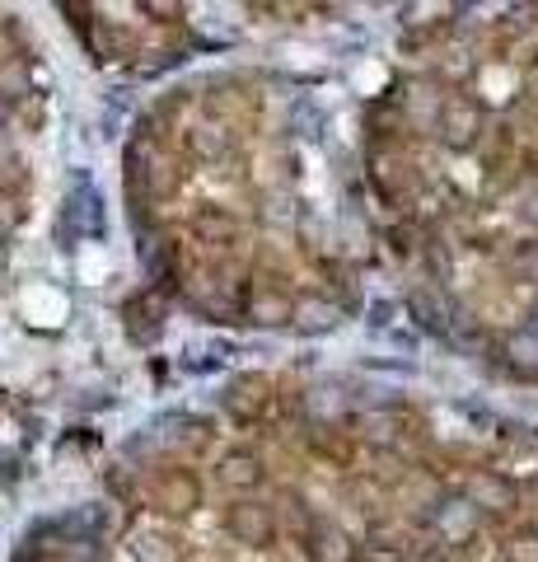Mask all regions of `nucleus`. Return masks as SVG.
Instances as JSON below:
<instances>
[{"label": "nucleus", "instance_id": "nucleus-2", "mask_svg": "<svg viewBox=\"0 0 538 562\" xmlns=\"http://www.w3.org/2000/svg\"><path fill=\"white\" fill-rule=\"evenodd\" d=\"M225 530H230L234 543H244V549H272L276 512L267 502H257V497H239L230 512H225Z\"/></svg>", "mask_w": 538, "mask_h": 562}, {"label": "nucleus", "instance_id": "nucleus-25", "mask_svg": "<svg viewBox=\"0 0 538 562\" xmlns=\"http://www.w3.org/2000/svg\"><path fill=\"white\" fill-rule=\"evenodd\" d=\"M534 66H538V57H534Z\"/></svg>", "mask_w": 538, "mask_h": 562}, {"label": "nucleus", "instance_id": "nucleus-16", "mask_svg": "<svg viewBox=\"0 0 538 562\" xmlns=\"http://www.w3.org/2000/svg\"><path fill=\"white\" fill-rule=\"evenodd\" d=\"M506 268H511V277H515V281H525V286H538V239L515 244Z\"/></svg>", "mask_w": 538, "mask_h": 562}, {"label": "nucleus", "instance_id": "nucleus-10", "mask_svg": "<svg viewBox=\"0 0 538 562\" xmlns=\"http://www.w3.org/2000/svg\"><path fill=\"white\" fill-rule=\"evenodd\" d=\"M123 319H127V333L136 342H150V338H160V328H164V301H160V291H141V295H131L127 310H123Z\"/></svg>", "mask_w": 538, "mask_h": 562}, {"label": "nucleus", "instance_id": "nucleus-12", "mask_svg": "<svg viewBox=\"0 0 538 562\" xmlns=\"http://www.w3.org/2000/svg\"><path fill=\"white\" fill-rule=\"evenodd\" d=\"M436 525H440V535L449 539V543H463V539H473V530H478V506L473 502H445V506H436Z\"/></svg>", "mask_w": 538, "mask_h": 562}, {"label": "nucleus", "instance_id": "nucleus-9", "mask_svg": "<svg viewBox=\"0 0 538 562\" xmlns=\"http://www.w3.org/2000/svg\"><path fill=\"white\" fill-rule=\"evenodd\" d=\"M239 216L234 211H225V206H197L193 211V235L197 244H206V249H230V244L239 239Z\"/></svg>", "mask_w": 538, "mask_h": 562}, {"label": "nucleus", "instance_id": "nucleus-17", "mask_svg": "<svg viewBox=\"0 0 538 562\" xmlns=\"http://www.w3.org/2000/svg\"><path fill=\"white\" fill-rule=\"evenodd\" d=\"M506 357L519 375H538V338H525V333H515L506 338Z\"/></svg>", "mask_w": 538, "mask_h": 562}, {"label": "nucleus", "instance_id": "nucleus-15", "mask_svg": "<svg viewBox=\"0 0 538 562\" xmlns=\"http://www.w3.org/2000/svg\"><path fill=\"white\" fill-rule=\"evenodd\" d=\"M309 450H314L319 460L337 464V469H346V464L356 460V446L346 441V436H333V431H328V436H323V431H314V436H309Z\"/></svg>", "mask_w": 538, "mask_h": 562}, {"label": "nucleus", "instance_id": "nucleus-20", "mask_svg": "<svg viewBox=\"0 0 538 562\" xmlns=\"http://www.w3.org/2000/svg\"><path fill=\"white\" fill-rule=\"evenodd\" d=\"M24 221V206H20V198H5L0 202V231H14V225Z\"/></svg>", "mask_w": 538, "mask_h": 562}, {"label": "nucleus", "instance_id": "nucleus-4", "mask_svg": "<svg viewBox=\"0 0 538 562\" xmlns=\"http://www.w3.org/2000/svg\"><path fill=\"white\" fill-rule=\"evenodd\" d=\"M239 314L257 328H282L295 319V301H290V291L276 286V281H257V286H249L239 295Z\"/></svg>", "mask_w": 538, "mask_h": 562}, {"label": "nucleus", "instance_id": "nucleus-5", "mask_svg": "<svg viewBox=\"0 0 538 562\" xmlns=\"http://www.w3.org/2000/svg\"><path fill=\"white\" fill-rule=\"evenodd\" d=\"M272 398L276 394H272V380L267 375H239L230 390H225L220 403H225V413H230L239 427H253V422L272 408Z\"/></svg>", "mask_w": 538, "mask_h": 562}, {"label": "nucleus", "instance_id": "nucleus-22", "mask_svg": "<svg viewBox=\"0 0 538 562\" xmlns=\"http://www.w3.org/2000/svg\"><path fill=\"white\" fill-rule=\"evenodd\" d=\"M529 324H534V333H538V295H534V305H529Z\"/></svg>", "mask_w": 538, "mask_h": 562}, {"label": "nucleus", "instance_id": "nucleus-23", "mask_svg": "<svg viewBox=\"0 0 538 562\" xmlns=\"http://www.w3.org/2000/svg\"><path fill=\"white\" fill-rule=\"evenodd\" d=\"M10 109H14V103H5V99H0V122H10Z\"/></svg>", "mask_w": 538, "mask_h": 562}, {"label": "nucleus", "instance_id": "nucleus-3", "mask_svg": "<svg viewBox=\"0 0 538 562\" xmlns=\"http://www.w3.org/2000/svg\"><path fill=\"white\" fill-rule=\"evenodd\" d=\"M150 497H154V506H164L169 516H187L202 506V479L183 464H169L150 479Z\"/></svg>", "mask_w": 538, "mask_h": 562}, {"label": "nucleus", "instance_id": "nucleus-24", "mask_svg": "<svg viewBox=\"0 0 538 562\" xmlns=\"http://www.w3.org/2000/svg\"><path fill=\"white\" fill-rule=\"evenodd\" d=\"M0 268H5V239H0Z\"/></svg>", "mask_w": 538, "mask_h": 562}, {"label": "nucleus", "instance_id": "nucleus-21", "mask_svg": "<svg viewBox=\"0 0 538 562\" xmlns=\"http://www.w3.org/2000/svg\"><path fill=\"white\" fill-rule=\"evenodd\" d=\"M519 216H525V221L534 225V231H538V188H534L529 198H525V206H519Z\"/></svg>", "mask_w": 538, "mask_h": 562}, {"label": "nucleus", "instance_id": "nucleus-13", "mask_svg": "<svg viewBox=\"0 0 538 562\" xmlns=\"http://www.w3.org/2000/svg\"><path fill=\"white\" fill-rule=\"evenodd\" d=\"M356 436H366V441L375 446V450H393V441H398V431H403V417H398V413H385V408H379V413H366V417H360L356 422Z\"/></svg>", "mask_w": 538, "mask_h": 562}, {"label": "nucleus", "instance_id": "nucleus-19", "mask_svg": "<svg viewBox=\"0 0 538 562\" xmlns=\"http://www.w3.org/2000/svg\"><path fill=\"white\" fill-rule=\"evenodd\" d=\"M141 14H154L160 24H179L183 20V5H173V0H146Z\"/></svg>", "mask_w": 538, "mask_h": 562}, {"label": "nucleus", "instance_id": "nucleus-7", "mask_svg": "<svg viewBox=\"0 0 538 562\" xmlns=\"http://www.w3.org/2000/svg\"><path fill=\"white\" fill-rule=\"evenodd\" d=\"M305 553H309V562H356V543L342 525L314 520L305 530Z\"/></svg>", "mask_w": 538, "mask_h": 562}, {"label": "nucleus", "instance_id": "nucleus-8", "mask_svg": "<svg viewBox=\"0 0 538 562\" xmlns=\"http://www.w3.org/2000/svg\"><path fill=\"white\" fill-rule=\"evenodd\" d=\"M216 479L230 492H257L267 483V464H263V454H253V450H230V454H220Z\"/></svg>", "mask_w": 538, "mask_h": 562}, {"label": "nucleus", "instance_id": "nucleus-14", "mask_svg": "<svg viewBox=\"0 0 538 562\" xmlns=\"http://www.w3.org/2000/svg\"><path fill=\"white\" fill-rule=\"evenodd\" d=\"M28 90H33L28 61H24V57H0V99H5V103H20V99H28Z\"/></svg>", "mask_w": 538, "mask_h": 562}, {"label": "nucleus", "instance_id": "nucleus-6", "mask_svg": "<svg viewBox=\"0 0 538 562\" xmlns=\"http://www.w3.org/2000/svg\"><path fill=\"white\" fill-rule=\"evenodd\" d=\"M463 497L478 506V512H492V516H506L519 506V487L506 479V473H492V469H478L473 479H468Z\"/></svg>", "mask_w": 538, "mask_h": 562}, {"label": "nucleus", "instance_id": "nucleus-18", "mask_svg": "<svg viewBox=\"0 0 538 562\" xmlns=\"http://www.w3.org/2000/svg\"><path fill=\"white\" fill-rule=\"evenodd\" d=\"M506 562H538V535H534V530L511 535V543H506Z\"/></svg>", "mask_w": 538, "mask_h": 562}, {"label": "nucleus", "instance_id": "nucleus-1", "mask_svg": "<svg viewBox=\"0 0 538 562\" xmlns=\"http://www.w3.org/2000/svg\"><path fill=\"white\" fill-rule=\"evenodd\" d=\"M482 132H488V113H482L478 99L468 94H449L440 99V113H436V136L445 140L449 150H473Z\"/></svg>", "mask_w": 538, "mask_h": 562}, {"label": "nucleus", "instance_id": "nucleus-11", "mask_svg": "<svg viewBox=\"0 0 538 562\" xmlns=\"http://www.w3.org/2000/svg\"><path fill=\"white\" fill-rule=\"evenodd\" d=\"M337 319H342V310L333 301H323V295H300L290 324L300 333H328V328H337Z\"/></svg>", "mask_w": 538, "mask_h": 562}]
</instances>
